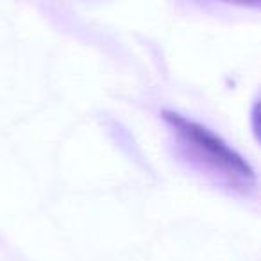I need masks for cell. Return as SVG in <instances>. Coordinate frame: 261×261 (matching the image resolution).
Returning <instances> with one entry per match:
<instances>
[{"instance_id":"6da1fadb","label":"cell","mask_w":261,"mask_h":261,"mask_svg":"<svg viewBox=\"0 0 261 261\" xmlns=\"http://www.w3.org/2000/svg\"><path fill=\"white\" fill-rule=\"evenodd\" d=\"M163 118L181 136L182 142L195 150V154L200 160L220 172L232 185H254L256 177H254V172L249 167V163L238 152H234L224 140L218 138L215 133H211L210 129H206L200 123L177 115V113L165 111Z\"/></svg>"},{"instance_id":"7a4b0ae2","label":"cell","mask_w":261,"mask_h":261,"mask_svg":"<svg viewBox=\"0 0 261 261\" xmlns=\"http://www.w3.org/2000/svg\"><path fill=\"white\" fill-rule=\"evenodd\" d=\"M225 2H231V4L245 6V8H259L261 0H225Z\"/></svg>"}]
</instances>
